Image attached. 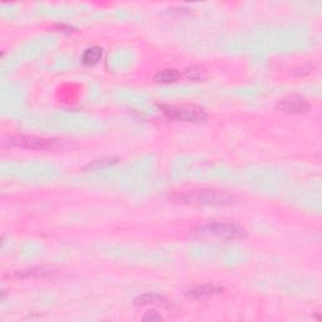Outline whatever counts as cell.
Here are the masks:
<instances>
[{
    "label": "cell",
    "instance_id": "7a4b0ae2",
    "mask_svg": "<svg viewBox=\"0 0 322 322\" xmlns=\"http://www.w3.org/2000/svg\"><path fill=\"white\" fill-rule=\"evenodd\" d=\"M4 146L21 147V149H32V150H64L68 147L66 141L55 140V139H43L36 138V136H9L3 139Z\"/></svg>",
    "mask_w": 322,
    "mask_h": 322
},
{
    "label": "cell",
    "instance_id": "7c38bea8",
    "mask_svg": "<svg viewBox=\"0 0 322 322\" xmlns=\"http://www.w3.org/2000/svg\"><path fill=\"white\" fill-rule=\"evenodd\" d=\"M186 77L193 81H201L205 78V72L199 67H190L186 69Z\"/></svg>",
    "mask_w": 322,
    "mask_h": 322
},
{
    "label": "cell",
    "instance_id": "6da1fadb",
    "mask_svg": "<svg viewBox=\"0 0 322 322\" xmlns=\"http://www.w3.org/2000/svg\"><path fill=\"white\" fill-rule=\"evenodd\" d=\"M193 237L199 239H222L234 240L246 238V230L237 224L229 223H210L199 225L192 232Z\"/></svg>",
    "mask_w": 322,
    "mask_h": 322
},
{
    "label": "cell",
    "instance_id": "5b68a950",
    "mask_svg": "<svg viewBox=\"0 0 322 322\" xmlns=\"http://www.w3.org/2000/svg\"><path fill=\"white\" fill-rule=\"evenodd\" d=\"M277 109L287 114H301L310 109V103L302 96L292 95L278 101Z\"/></svg>",
    "mask_w": 322,
    "mask_h": 322
},
{
    "label": "cell",
    "instance_id": "52a82bcc",
    "mask_svg": "<svg viewBox=\"0 0 322 322\" xmlns=\"http://www.w3.org/2000/svg\"><path fill=\"white\" fill-rule=\"evenodd\" d=\"M102 48L101 47H91L85 50L82 55V63L87 67H92L97 64L102 58Z\"/></svg>",
    "mask_w": 322,
    "mask_h": 322
},
{
    "label": "cell",
    "instance_id": "9c48e42d",
    "mask_svg": "<svg viewBox=\"0 0 322 322\" xmlns=\"http://www.w3.org/2000/svg\"><path fill=\"white\" fill-rule=\"evenodd\" d=\"M119 161L117 157H102V159H97V160H93L91 161L88 165H86L83 168L85 171H93V170H98V169L102 168H107V166H111L115 165V164Z\"/></svg>",
    "mask_w": 322,
    "mask_h": 322
},
{
    "label": "cell",
    "instance_id": "277c9868",
    "mask_svg": "<svg viewBox=\"0 0 322 322\" xmlns=\"http://www.w3.org/2000/svg\"><path fill=\"white\" fill-rule=\"evenodd\" d=\"M160 110L166 117L184 122H201L206 120V114L201 107L194 104H160Z\"/></svg>",
    "mask_w": 322,
    "mask_h": 322
},
{
    "label": "cell",
    "instance_id": "30bf717a",
    "mask_svg": "<svg viewBox=\"0 0 322 322\" xmlns=\"http://www.w3.org/2000/svg\"><path fill=\"white\" fill-rule=\"evenodd\" d=\"M166 300L159 294L154 293H146L142 296L138 297L135 300V305L138 306H146V305H165Z\"/></svg>",
    "mask_w": 322,
    "mask_h": 322
},
{
    "label": "cell",
    "instance_id": "3957f363",
    "mask_svg": "<svg viewBox=\"0 0 322 322\" xmlns=\"http://www.w3.org/2000/svg\"><path fill=\"white\" fill-rule=\"evenodd\" d=\"M173 199L181 203L201 204V205H229L233 203L234 198L218 190H193L185 194L175 195Z\"/></svg>",
    "mask_w": 322,
    "mask_h": 322
},
{
    "label": "cell",
    "instance_id": "ba28073f",
    "mask_svg": "<svg viewBox=\"0 0 322 322\" xmlns=\"http://www.w3.org/2000/svg\"><path fill=\"white\" fill-rule=\"evenodd\" d=\"M181 78V73L178 69H163L157 72L155 81L159 83H174Z\"/></svg>",
    "mask_w": 322,
    "mask_h": 322
},
{
    "label": "cell",
    "instance_id": "4fadbf2b",
    "mask_svg": "<svg viewBox=\"0 0 322 322\" xmlns=\"http://www.w3.org/2000/svg\"><path fill=\"white\" fill-rule=\"evenodd\" d=\"M142 320L144 321H163V317H161V316L157 312L152 311V312H147L146 315L142 317Z\"/></svg>",
    "mask_w": 322,
    "mask_h": 322
},
{
    "label": "cell",
    "instance_id": "8fae6325",
    "mask_svg": "<svg viewBox=\"0 0 322 322\" xmlns=\"http://www.w3.org/2000/svg\"><path fill=\"white\" fill-rule=\"evenodd\" d=\"M49 275H52V271L45 270V268H32L29 271H23L18 276L19 277H44Z\"/></svg>",
    "mask_w": 322,
    "mask_h": 322
},
{
    "label": "cell",
    "instance_id": "8992f818",
    "mask_svg": "<svg viewBox=\"0 0 322 322\" xmlns=\"http://www.w3.org/2000/svg\"><path fill=\"white\" fill-rule=\"evenodd\" d=\"M223 287L221 286H216V284H203V286H198L195 288L190 289L187 291L186 296L189 299L193 300H198V301H203V300L210 299V297L216 296V294H219L223 292Z\"/></svg>",
    "mask_w": 322,
    "mask_h": 322
}]
</instances>
